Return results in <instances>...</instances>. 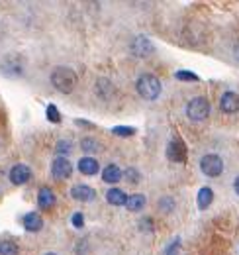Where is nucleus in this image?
<instances>
[{
    "instance_id": "obj_10",
    "label": "nucleus",
    "mask_w": 239,
    "mask_h": 255,
    "mask_svg": "<svg viewBox=\"0 0 239 255\" xmlns=\"http://www.w3.org/2000/svg\"><path fill=\"white\" fill-rule=\"evenodd\" d=\"M220 110L226 114H238L239 112V95L234 91H226L220 96Z\"/></svg>"
},
{
    "instance_id": "obj_26",
    "label": "nucleus",
    "mask_w": 239,
    "mask_h": 255,
    "mask_svg": "<svg viewBox=\"0 0 239 255\" xmlns=\"http://www.w3.org/2000/svg\"><path fill=\"white\" fill-rule=\"evenodd\" d=\"M45 114H47V120H49V122H53V124H59L61 122V114H59V110L55 108V104H49Z\"/></svg>"
},
{
    "instance_id": "obj_15",
    "label": "nucleus",
    "mask_w": 239,
    "mask_h": 255,
    "mask_svg": "<svg viewBox=\"0 0 239 255\" xmlns=\"http://www.w3.org/2000/svg\"><path fill=\"white\" fill-rule=\"evenodd\" d=\"M79 171L83 173V175H87V177H92V175H96L98 173V169H100V165H98V161L94 159V157H81L79 159Z\"/></svg>"
},
{
    "instance_id": "obj_4",
    "label": "nucleus",
    "mask_w": 239,
    "mask_h": 255,
    "mask_svg": "<svg viewBox=\"0 0 239 255\" xmlns=\"http://www.w3.org/2000/svg\"><path fill=\"white\" fill-rule=\"evenodd\" d=\"M24 71H26V63L22 61L20 55H6V57L0 61V73H4V75L10 77V79L22 77Z\"/></svg>"
},
{
    "instance_id": "obj_13",
    "label": "nucleus",
    "mask_w": 239,
    "mask_h": 255,
    "mask_svg": "<svg viewBox=\"0 0 239 255\" xmlns=\"http://www.w3.org/2000/svg\"><path fill=\"white\" fill-rule=\"evenodd\" d=\"M121 179V169H120L116 163H110L102 169V181L108 183V185H116Z\"/></svg>"
},
{
    "instance_id": "obj_6",
    "label": "nucleus",
    "mask_w": 239,
    "mask_h": 255,
    "mask_svg": "<svg viewBox=\"0 0 239 255\" xmlns=\"http://www.w3.org/2000/svg\"><path fill=\"white\" fill-rule=\"evenodd\" d=\"M129 51L137 59H145V57H149L151 53L155 51V47H153V41H151L147 35H135L131 39V43H129Z\"/></svg>"
},
{
    "instance_id": "obj_25",
    "label": "nucleus",
    "mask_w": 239,
    "mask_h": 255,
    "mask_svg": "<svg viewBox=\"0 0 239 255\" xmlns=\"http://www.w3.org/2000/svg\"><path fill=\"white\" fill-rule=\"evenodd\" d=\"M112 133H116L120 137H129L135 133V128H129V126H116L112 128Z\"/></svg>"
},
{
    "instance_id": "obj_29",
    "label": "nucleus",
    "mask_w": 239,
    "mask_h": 255,
    "mask_svg": "<svg viewBox=\"0 0 239 255\" xmlns=\"http://www.w3.org/2000/svg\"><path fill=\"white\" fill-rule=\"evenodd\" d=\"M71 224H73L75 228H83V226H85V216H83V212H75V214L71 216Z\"/></svg>"
},
{
    "instance_id": "obj_31",
    "label": "nucleus",
    "mask_w": 239,
    "mask_h": 255,
    "mask_svg": "<svg viewBox=\"0 0 239 255\" xmlns=\"http://www.w3.org/2000/svg\"><path fill=\"white\" fill-rule=\"evenodd\" d=\"M234 189H236V192H238L239 196V177H236V181H234Z\"/></svg>"
},
{
    "instance_id": "obj_22",
    "label": "nucleus",
    "mask_w": 239,
    "mask_h": 255,
    "mask_svg": "<svg viewBox=\"0 0 239 255\" xmlns=\"http://www.w3.org/2000/svg\"><path fill=\"white\" fill-rule=\"evenodd\" d=\"M71 151H73V143H71L69 139H59V141L55 143V153H59L61 157L69 155Z\"/></svg>"
},
{
    "instance_id": "obj_32",
    "label": "nucleus",
    "mask_w": 239,
    "mask_h": 255,
    "mask_svg": "<svg viewBox=\"0 0 239 255\" xmlns=\"http://www.w3.org/2000/svg\"><path fill=\"white\" fill-rule=\"evenodd\" d=\"M45 255H55V254H45Z\"/></svg>"
},
{
    "instance_id": "obj_21",
    "label": "nucleus",
    "mask_w": 239,
    "mask_h": 255,
    "mask_svg": "<svg viewBox=\"0 0 239 255\" xmlns=\"http://www.w3.org/2000/svg\"><path fill=\"white\" fill-rule=\"evenodd\" d=\"M157 208H159L163 214H171V212L175 210V200H173L171 196H163V198H159Z\"/></svg>"
},
{
    "instance_id": "obj_16",
    "label": "nucleus",
    "mask_w": 239,
    "mask_h": 255,
    "mask_svg": "<svg viewBox=\"0 0 239 255\" xmlns=\"http://www.w3.org/2000/svg\"><path fill=\"white\" fill-rule=\"evenodd\" d=\"M106 202L110 204V206H125V202H127V194L118 189V187H112L110 191L106 192Z\"/></svg>"
},
{
    "instance_id": "obj_7",
    "label": "nucleus",
    "mask_w": 239,
    "mask_h": 255,
    "mask_svg": "<svg viewBox=\"0 0 239 255\" xmlns=\"http://www.w3.org/2000/svg\"><path fill=\"white\" fill-rule=\"evenodd\" d=\"M51 175L59 181H65L73 175V165L67 157H55L53 163H51Z\"/></svg>"
},
{
    "instance_id": "obj_30",
    "label": "nucleus",
    "mask_w": 239,
    "mask_h": 255,
    "mask_svg": "<svg viewBox=\"0 0 239 255\" xmlns=\"http://www.w3.org/2000/svg\"><path fill=\"white\" fill-rule=\"evenodd\" d=\"M139 228H145L143 232H151V230H153V222H151L149 218H143V220L139 222Z\"/></svg>"
},
{
    "instance_id": "obj_17",
    "label": "nucleus",
    "mask_w": 239,
    "mask_h": 255,
    "mask_svg": "<svg viewBox=\"0 0 239 255\" xmlns=\"http://www.w3.org/2000/svg\"><path fill=\"white\" fill-rule=\"evenodd\" d=\"M22 224H24V228H26L28 232H31V234H35V232H39V230L43 228L41 216L35 214V212H28V214L22 218Z\"/></svg>"
},
{
    "instance_id": "obj_20",
    "label": "nucleus",
    "mask_w": 239,
    "mask_h": 255,
    "mask_svg": "<svg viewBox=\"0 0 239 255\" xmlns=\"http://www.w3.org/2000/svg\"><path fill=\"white\" fill-rule=\"evenodd\" d=\"M81 149H83L85 153H100V151H102V145H100V141H96L94 137H85V139L81 141Z\"/></svg>"
},
{
    "instance_id": "obj_1",
    "label": "nucleus",
    "mask_w": 239,
    "mask_h": 255,
    "mask_svg": "<svg viewBox=\"0 0 239 255\" xmlns=\"http://www.w3.org/2000/svg\"><path fill=\"white\" fill-rule=\"evenodd\" d=\"M49 83H51V87H53L57 93L69 95V93H73L75 87H77V73H75L71 67L59 65V67H55V69L51 71Z\"/></svg>"
},
{
    "instance_id": "obj_8",
    "label": "nucleus",
    "mask_w": 239,
    "mask_h": 255,
    "mask_svg": "<svg viewBox=\"0 0 239 255\" xmlns=\"http://www.w3.org/2000/svg\"><path fill=\"white\" fill-rule=\"evenodd\" d=\"M167 157L173 163H184L186 161V147L180 137H173L167 145Z\"/></svg>"
},
{
    "instance_id": "obj_14",
    "label": "nucleus",
    "mask_w": 239,
    "mask_h": 255,
    "mask_svg": "<svg viewBox=\"0 0 239 255\" xmlns=\"http://www.w3.org/2000/svg\"><path fill=\"white\" fill-rule=\"evenodd\" d=\"M37 204H39V208H43V210H49V208L55 204V194H53V191H51L49 187H41V189L37 191Z\"/></svg>"
},
{
    "instance_id": "obj_5",
    "label": "nucleus",
    "mask_w": 239,
    "mask_h": 255,
    "mask_svg": "<svg viewBox=\"0 0 239 255\" xmlns=\"http://www.w3.org/2000/svg\"><path fill=\"white\" fill-rule=\"evenodd\" d=\"M200 171L206 175V177H220L222 173H224V161L220 155H216V153H208V155H204L202 159H200Z\"/></svg>"
},
{
    "instance_id": "obj_12",
    "label": "nucleus",
    "mask_w": 239,
    "mask_h": 255,
    "mask_svg": "<svg viewBox=\"0 0 239 255\" xmlns=\"http://www.w3.org/2000/svg\"><path fill=\"white\" fill-rule=\"evenodd\" d=\"M94 89H96V95L100 96L102 100H110V98L114 96V93H116V89H114L112 81H110V79H106V77H100V79L96 81Z\"/></svg>"
},
{
    "instance_id": "obj_24",
    "label": "nucleus",
    "mask_w": 239,
    "mask_h": 255,
    "mask_svg": "<svg viewBox=\"0 0 239 255\" xmlns=\"http://www.w3.org/2000/svg\"><path fill=\"white\" fill-rule=\"evenodd\" d=\"M0 255H18V246L14 242H2L0 244Z\"/></svg>"
},
{
    "instance_id": "obj_18",
    "label": "nucleus",
    "mask_w": 239,
    "mask_h": 255,
    "mask_svg": "<svg viewBox=\"0 0 239 255\" xmlns=\"http://www.w3.org/2000/svg\"><path fill=\"white\" fill-rule=\"evenodd\" d=\"M145 196L143 194H131V196H127V202H125V208L129 210V212H139V210H143V206H145Z\"/></svg>"
},
{
    "instance_id": "obj_11",
    "label": "nucleus",
    "mask_w": 239,
    "mask_h": 255,
    "mask_svg": "<svg viewBox=\"0 0 239 255\" xmlns=\"http://www.w3.org/2000/svg\"><path fill=\"white\" fill-rule=\"evenodd\" d=\"M71 196L79 202H92L96 198V191L89 185H75L71 189Z\"/></svg>"
},
{
    "instance_id": "obj_9",
    "label": "nucleus",
    "mask_w": 239,
    "mask_h": 255,
    "mask_svg": "<svg viewBox=\"0 0 239 255\" xmlns=\"http://www.w3.org/2000/svg\"><path fill=\"white\" fill-rule=\"evenodd\" d=\"M31 179V169L26 163H16L12 169H10V181L12 185H26Z\"/></svg>"
},
{
    "instance_id": "obj_3",
    "label": "nucleus",
    "mask_w": 239,
    "mask_h": 255,
    "mask_svg": "<svg viewBox=\"0 0 239 255\" xmlns=\"http://www.w3.org/2000/svg\"><path fill=\"white\" fill-rule=\"evenodd\" d=\"M186 116L192 122H204L210 116V102L206 96H194L186 104Z\"/></svg>"
},
{
    "instance_id": "obj_23",
    "label": "nucleus",
    "mask_w": 239,
    "mask_h": 255,
    "mask_svg": "<svg viewBox=\"0 0 239 255\" xmlns=\"http://www.w3.org/2000/svg\"><path fill=\"white\" fill-rule=\"evenodd\" d=\"M123 177H125L131 185H137V183L141 181V173H139L135 167H127V169H125V173H123Z\"/></svg>"
},
{
    "instance_id": "obj_27",
    "label": "nucleus",
    "mask_w": 239,
    "mask_h": 255,
    "mask_svg": "<svg viewBox=\"0 0 239 255\" xmlns=\"http://www.w3.org/2000/svg\"><path fill=\"white\" fill-rule=\"evenodd\" d=\"M179 81H190V83H198V75L192 73V71H177L175 75Z\"/></svg>"
},
{
    "instance_id": "obj_2",
    "label": "nucleus",
    "mask_w": 239,
    "mask_h": 255,
    "mask_svg": "<svg viewBox=\"0 0 239 255\" xmlns=\"http://www.w3.org/2000/svg\"><path fill=\"white\" fill-rule=\"evenodd\" d=\"M161 89H163V87H161V81H159L155 75H151V73L139 75L137 81H135V91H137V95L141 96V98H145V100H155V98H159Z\"/></svg>"
},
{
    "instance_id": "obj_28",
    "label": "nucleus",
    "mask_w": 239,
    "mask_h": 255,
    "mask_svg": "<svg viewBox=\"0 0 239 255\" xmlns=\"http://www.w3.org/2000/svg\"><path fill=\"white\" fill-rule=\"evenodd\" d=\"M179 248H180V240H173L171 244H169V248L163 252V255H179Z\"/></svg>"
},
{
    "instance_id": "obj_19",
    "label": "nucleus",
    "mask_w": 239,
    "mask_h": 255,
    "mask_svg": "<svg viewBox=\"0 0 239 255\" xmlns=\"http://www.w3.org/2000/svg\"><path fill=\"white\" fill-rule=\"evenodd\" d=\"M212 200H214V192H212V189H208V187H202V189L198 191V196H196L198 208H200V210H206L210 204H212Z\"/></svg>"
}]
</instances>
